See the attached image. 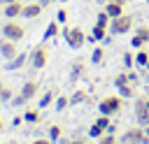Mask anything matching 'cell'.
<instances>
[{"mask_svg": "<svg viewBox=\"0 0 149 144\" xmlns=\"http://www.w3.org/2000/svg\"><path fill=\"white\" fill-rule=\"evenodd\" d=\"M121 107H123V98H121V95H107V98H102L100 105H98L100 114H105V116H114V114H119Z\"/></svg>", "mask_w": 149, "mask_h": 144, "instance_id": "cell-1", "label": "cell"}, {"mask_svg": "<svg viewBox=\"0 0 149 144\" xmlns=\"http://www.w3.org/2000/svg\"><path fill=\"white\" fill-rule=\"evenodd\" d=\"M61 35L65 37V44L70 46V49H79V46H84V42H86V35H84V30L81 28H63L61 30Z\"/></svg>", "mask_w": 149, "mask_h": 144, "instance_id": "cell-2", "label": "cell"}, {"mask_svg": "<svg viewBox=\"0 0 149 144\" xmlns=\"http://www.w3.org/2000/svg\"><path fill=\"white\" fill-rule=\"evenodd\" d=\"M0 33H2V37L19 42V39H23V35H26V28H23L19 21H14V19H7V21H5V26L0 28Z\"/></svg>", "mask_w": 149, "mask_h": 144, "instance_id": "cell-3", "label": "cell"}, {"mask_svg": "<svg viewBox=\"0 0 149 144\" xmlns=\"http://www.w3.org/2000/svg\"><path fill=\"white\" fill-rule=\"evenodd\" d=\"M130 28H133V16L130 14H121V16L109 21V35H126Z\"/></svg>", "mask_w": 149, "mask_h": 144, "instance_id": "cell-4", "label": "cell"}, {"mask_svg": "<svg viewBox=\"0 0 149 144\" xmlns=\"http://www.w3.org/2000/svg\"><path fill=\"white\" fill-rule=\"evenodd\" d=\"M47 63H49V49H47V44H37L30 51V65H33V70H42V67H47Z\"/></svg>", "mask_w": 149, "mask_h": 144, "instance_id": "cell-5", "label": "cell"}, {"mask_svg": "<svg viewBox=\"0 0 149 144\" xmlns=\"http://www.w3.org/2000/svg\"><path fill=\"white\" fill-rule=\"evenodd\" d=\"M121 142H128V144H149V135L144 132L142 125H135V128H128L121 135Z\"/></svg>", "mask_w": 149, "mask_h": 144, "instance_id": "cell-6", "label": "cell"}, {"mask_svg": "<svg viewBox=\"0 0 149 144\" xmlns=\"http://www.w3.org/2000/svg\"><path fill=\"white\" fill-rule=\"evenodd\" d=\"M149 44V26H140L135 30V35L130 37V46L133 49H144Z\"/></svg>", "mask_w": 149, "mask_h": 144, "instance_id": "cell-7", "label": "cell"}, {"mask_svg": "<svg viewBox=\"0 0 149 144\" xmlns=\"http://www.w3.org/2000/svg\"><path fill=\"white\" fill-rule=\"evenodd\" d=\"M135 118H137V125H142V128H147V125H149V111H147V107H144L142 98H137V100H135Z\"/></svg>", "mask_w": 149, "mask_h": 144, "instance_id": "cell-8", "label": "cell"}, {"mask_svg": "<svg viewBox=\"0 0 149 144\" xmlns=\"http://www.w3.org/2000/svg\"><path fill=\"white\" fill-rule=\"evenodd\" d=\"M16 53H19V51H16V42H14V39L2 37V39H0V56L9 60V58H14Z\"/></svg>", "mask_w": 149, "mask_h": 144, "instance_id": "cell-9", "label": "cell"}, {"mask_svg": "<svg viewBox=\"0 0 149 144\" xmlns=\"http://www.w3.org/2000/svg\"><path fill=\"white\" fill-rule=\"evenodd\" d=\"M2 14H5L7 19H16V16H21V14H23V5H21L19 0L7 2V5H2Z\"/></svg>", "mask_w": 149, "mask_h": 144, "instance_id": "cell-10", "label": "cell"}, {"mask_svg": "<svg viewBox=\"0 0 149 144\" xmlns=\"http://www.w3.org/2000/svg\"><path fill=\"white\" fill-rule=\"evenodd\" d=\"M81 77H84V60L77 58V60L70 65V84H77Z\"/></svg>", "mask_w": 149, "mask_h": 144, "instance_id": "cell-11", "label": "cell"}, {"mask_svg": "<svg viewBox=\"0 0 149 144\" xmlns=\"http://www.w3.org/2000/svg\"><path fill=\"white\" fill-rule=\"evenodd\" d=\"M42 5L40 2H28V5H23V14L21 16H26V19H37L40 14H42Z\"/></svg>", "mask_w": 149, "mask_h": 144, "instance_id": "cell-12", "label": "cell"}, {"mask_svg": "<svg viewBox=\"0 0 149 144\" xmlns=\"http://www.w3.org/2000/svg\"><path fill=\"white\" fill-rule=\"evenodd\" d=\"M102 9H105V12L109 14V19H116V16L126 14V12H123V5H121V2H114V0H107Z\"/></svg>", "mask_w": 149, "mask_h": 144, "instance_id": "cell-13", "label": "cell"}, {"mask_svg": "<svg viewBox=\"0 0 149 144\" xmlns=\"http://www.w3.org/2000/svg\"><path fill=\"white\" fill-rule=\"evenodd\" d=\"M26 60H28V53H21V51H19L14 58L7 60V70H21V67L26 65Z\"/></svg>", "mask_w": 149, "mask_h": 144, "instance_id": "cell-14", "label": "cell"}, {"mask_svg": "<svg viewBox=\"0 0 149 144\" xmlns=\"http://www.w3.org/2000/svg\"><path fill=\"white\" fill-rule=\"evenodd\" d=\"M21 95H23L26 100H33V98L37 95V81H33V79H28V81L23 84V88H21Z\"/></svg>", "mask_w": 149, "mask_h": 144, "instance_id": "cell-15", "label": "cell"}, {"mask_svg": "<svg viewBox=\"0 0 149 144\" xmlns=\"http://www.w3.org/2000/svg\"><path fill=\"white\" fill-rule=\"evenodd\" d=\"M107 33H109V28H107V26L95 23V26H93V30H91V37H93L95 42H100V39L105 42V39H107Z\"/></svg>", "mask_w": 149, "mask_h": 144, "instance_id": "cell-16", "label": "cell"}, {"mask_svg": "<svg viewBox=\"0 0 149 144\" xmlns=\"http://www.w3.org/2000/svg\"><path fill=\"white\" fill-rule=\"evenodd\" d=\"M119 88V95L123 98V100H133L135 98V86L128 81V84H121V86H116Z\"/></svg>", "mask_w": 149, "mask_h": 144, "instance_id": "cell-17", "label": "cell"}, {"mask_svg": "<svg viewBox=\"0 0 149 144\" xmlns=\"http://www.w3.org/2000/svg\"><path fill=\"white\" fill-rule=\"evenodd\" d=\"M149 65V51L147 49H140L135 53V67H147Z\"/></svg>", "mask_w": 149, "mask_h": 144, "instance_id": "cell-18", "label": "cell"}, {"mask_svg": "<svg viewBox=\"0 0 149 144\" xmlns=\"http://www.w3.org/2000/svg\"><path fill=\"white\" fill-rule=\"evenodd\" d=\"M58 33H61V23L54 19V21L47 26V30H44V39H51V37H56Z\"/></svg>", "mask_w": 149, "mask_h": 144, "instance_id": "cell-19", "label": "cell"}, {"mask_svg": "<svg viewBox=\"0 0 149 144\" xmlns=\"http://www.w3.org/2000/svg\"><path fill=\"white\" fill-rule=\"evenodd\" d=\"M56 98H58V95H56V91H54V88H51V91H47V93L40 98V109H47V107H49Z\"/></svg>", "mask_w": 149, "mask_h": 144, "instance_id": "cell-20", "label": "cell"}, {"mask_svg": "<svg viewBox=\"0 0 149 144\" xmlns=\"http://www.w3.org/2000/svg\"><path fill=\"white\" fill-rule=\"evenodd\" d=\"M81 102H88V95H86V91H74L72 95H70V105H81Z\"/></svg>", "mask_w": 149, "mask_h": 144, "instance_id": "cell-21", "label": "cell"}, {"mask_svg": "<svg viewBox=\"0 0 149 144\" xmlns=\"http://www.w3.org/2000/svg\"><path fill=\"white\" fill-rule=\"evenodd\" d=\"M102 60H105V49H102V46H95V49L91 51V63H93V65H100Z\"/></svg>", "mask_w": 149, "mask_h": 144, "instance_id": "cell-22", "label": "cell"}, {"mask_svg": "<svg viewBox=\"0 0 149 144\" xmlns=\"http://www.w3.org/2000/svg\"><path fill=\"white\" fill-rule=\"evenodd\" d=\"M102 135H105V128H102V125H98V123L93 121V123H91V128H88V137H93V139H100Z\"/></svg>", "mask_w": 149, "mask_h": 144, "instance_id": "cell-23", "label": "cell"}, {"mask_svg": "<svg viewBox=\"0 0 149 144\" xmlns=\"http://www.w3.org/2000/svg\"><path fill=\"white\" fill-rule=\"evenodd\" d=\"M54 107H56V111H63L65 107H70V98H68V95H58Z\"/></svg>", "mask_w": 149, "mask_h": 144, "instance_id": "cell-24", "label": "cell"}, {"mask_svg": "<svg viewBox=\"0 0 149 144\" xmlns=\"http://www.w3.org/2000/svg\"><path fill=\"white\" fill-rule=\"evenodd\" d=\"M23 121H26V123H37V121H40V111H37V109H28V111L23 114Z\"/></svg>", "mask_w": 149, "mask_h": 144, "instance_id": "cell-25", "label": "cell"}, {"mask_svg": "<svg viewBox=\"0 0 149 144\" xmlns=\"http://www.w3.org/2000/svg\"><path fill=\"white\" fill-rule=\"evenodd\" d=\"M98 144H119V137H116L114 132H105V135L98 139Z\"/></svg>", "mask_w": 149, "mask_h": 144, "instance_id": "cell-26", "label": "cell"}, {"mask_svg": "<svg viewBox=\"0 0 149 144\" xmlns=\"http://www.w3.org/2000/svg\"><path fill=\"white\" fill-rule=\"evenodd\" d=\"M61 135H63V128H61V125H51V128H49V139H51V142H58Z\"/></svg>", "mask_w": 149, "mask_h": 144, "instance_id": "cell-27", "label": "cell"}, {"mask_svg": "<svg viewBox=\"0 0 149 144\" xmlns=\"http://www.w3.org/2000/svg\"><path fill=\"white\" fill-rule=\"evenodd\" d=\"M109 21H112V19H109V14H107L105 9H102V12H98V16H95V23H100V26H107V28H109Z\"/></svg>", "mask_w": 149, "mask_h": 144, "instance_id": "cell-28", "label": "cell"}, {"mask_svg": "<svg viewBox=\"0 0 149 144\" xmlns=\"http://www.w3.org/2000/svg\"><path fill=\"white\" fill-rule=\"evenodd\" d=\"M133 65H135V56H133L130 51H126V53H123V67H126V70H130Z\"/></svg>", "mask_w": 149, "mask_h": 144, "instance_id": "cell-29", "label": "cell"}, {"mask_svg": "<svg viewBox=\"0 0 149 144\" xmlns=\"http://www.w3.org/2000/svg\"><path fill=\"white\" fill-rule=\"evenodd\" d=\"M121 84H128V70L126 72H119L114 77V86H121Z\"/></svg>", "mask_w": 149, "mask_h": 144, "instance_id": "cell-30", "label": "cell"}, {"mask_svg": "<svg viewBox=\"0 0 149 144\" xmlns=\"http://www.w3.org/2000/svg\"><path fill=\"white\" fill-rule=\"evenodd\" d=\"M68 16H70V14H68V9H65V7H61V9L56 12V21H58V23H65V21H68Z\"/></svg>", "mask_w": 149, "mask_h": 144, "instance_id": "cell-31", "label": "cell"}, {"mask_svg": "<svg viewBox=\"0 0 149 144\" xmlns=\"http://www.w3.org/2000/svg\"><path fill=\"white\" fill-rule=\"evenodd\" d=\"M128 81H130L133 86H137V84H140V77H137L135 72H130V70H128Z\"/></svg>", "mask_w": 149, "mask_h": 144, "instance_id": "cell-32", "label": "cell"}, {"mask_svg": "<svg viewBox=\"0 0 149 144\" xmlns=\"http://www.w3.org/2000/svg\"><path fill=\"white\" fill-rule=\"evenodd\" d=\"M12 98H14V93H12V88H7V86H5V91H2V100L7 102V100H12Z\"/></svg>", "mask_w": 149, "mask_h": 144, "instance_id": "cell-33", "label": "cell"}, {"mask_svg": "<svg viewBox=\"0 0 149 144\" xmlns=\"http://www.w3.org/2000/svg\"><path fill=\"white\" fill-rule=\"evenodd\" d=\"M12 102H14V105H26L28 100H26L23 95H14V98H12Z\"/></svg>", "mask_w": 149, "mask_h": 144, "instance_id": "cell-34", "label": "cell"}, {"mask_svg": "<svg viewBox=\"0 0 149 144\" xmlns=\"http://www.w3.org/2000/svg\"><path fill=\"white\" fill-rule=\"evenodd\" d=\"M21 123H23V116H14V118H12V125H14V128H19Z\"/></svg>", "mask_w": 149, "mask_h": 144, "instance_id": "cell-35", "label": "cell"}, {"mask_svg": "<svg viewBox=\"0 0 149 144\" xmlns=\"http://www.w3.org/2000/svg\"><path fill=\"white\" fill-rule=\"evenodd\" d=\"M30 144H51V139H49V137H40V139H35V142H30Z\"/></svg>", "mask_w": 149, "mask_h": 144, "instance_id": "cell-36", "label": "cell"}, {"mask_svg": "<svg viewBox=\"0 0 149 144\" xmlns=\"http://www.w3.org/2000/svg\"><path fill=\"white\" fill-rule=\"evenodd\" d=\"M37 2H40L42 7H49V5H51V2H56V0H37Z\"/></svg>", "mask_w": 149, "mask_h": 144, "instance_id": "cell-37", "label": "cell"}, {"mask_svg": "<svg viewBox=\"0 0 149 144\" xmlns=\"http://www.w3.org/2000/svg\"><path fill=\"white\" fill-rule=\"evenodd\" d=\"M142 102H144V107H147V111H149V98H142Z\"/></svg>", "mask_w": 149, "mask_h": 144, "instance_id": "cell-38", "label": "cell"}, {"mask_svg": "<svg viewBox=\"0 0 149 144\" xmlns=\"http://www.w3.org/2000/svg\"><path fill=\"white\" fill-rule=\"evenodd\" d=\"M70 144H86V142H84V139H72Z\"/></svg>", "mask_w": 149, "mask_h": 144, "instance_id": "cell-39", "label": "cell"}, {"mask_svg": "<svg viewBox=\"0 0 149 144\" xmlns=\"http://www.w3.org/2000/svg\"><path fill=\"white\" fill-rule=\"evenodd\" d=\"M2 91H5V84H0V102H2Z\"/></svg>", "mask_w": 149, "mask_h": 144, "instance_id": "cell-40", "label": "cell"}, {"mask_svg": "<svg viewBox=\"0 0 149 144\" xmlns=\"http://www.w3.org/2000/svg\"><path fill=\"white\" fill-rule=\"evenodd\" d=\"M2 130H5V123H2V118H0V132H2Z\"/></svg>", "mask_w": 149, "mask_h": 144, "instance_id": "cell-41", "label": "cell"}, {"mask_svg": "<svg viewBox=\"0 0 149 144\" xmlns=\"http://www.w3.org/2000/svg\"><path fill=\"white\" fill-rule=\"evenodd\" d=\"M0 2H2V5H7V2H14V0H0Z\"/></svg>", "mask_w": 149, "mask_h": 144, "instance_id": "cell-42", "label": "cell"}, {"mask_svg": "<svg viewBox=\"0 0 149 144\" xmlns=\"http://www.w3.org/2000/svg\"><path fill=\"white\" fill-rule=\"evenodd\" d=\"M114 2H121V5H126V0H114Z\"/></svg>", "mask_w": 149, "mask_h": 144, "instance_id": "cell-43", "label": "cell"}, {"mask_svg": "<svg viewBox=\"0 0 149 144\" xmlns=\"http://www.w3.org/2000/svg\"><path fill=\"white\" fill-rule=\"evenodd\" d=\"M144 132H147V135H149V125H147V128H144Z\"/></svg>", "mask_w": 149, "mask_h": 144, "instance_id": "cell-44", "label": "cell"}, {"mask_svg": "<svg viewBox=\"0 0 149 144\" xmlns=\"http://www.w3.org/2000/svg\"><path fill=\"white\" fill-rule=\"evenodd\" d=\"M98 2H102V5H105V2H107V0H98Z\"/></svg>", "mask_w": 149, "mask_h": 144, "instance_id": "cell-45", "label": "cell"}]
</instances>
